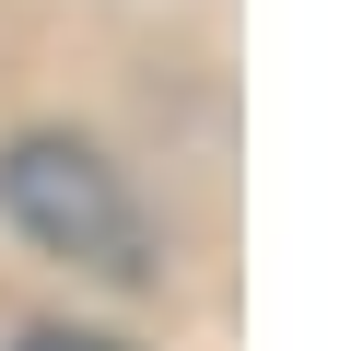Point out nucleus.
Masks as SVG:
<instances>
[{"label": "nucleus", "instance_id": "f257e3e1", "mask_svg": "<svg viewBox=\"0 0 351 351\" xmlns=\"http://www.w3.org/2000/svg\"><path fill=\"white\" fill-rule=\"evenodd\" d=\"M0 211L94 281H152V223L94 141H12L0 152Z\"/></svg>", "mask_w": 351, "mask_h": 351}, {"label": "nucleus", "instance_id": "f03ea898", "mask_svg": "<svg viewBox=\"0 0 351 351\" xmlns=\"http://www.w3.org/2000/svg\"><path fill=\"white\" fill-rule=\"evenodd\" d=\"M24 351H129V339H94V328H36Z\"/></svg>", "mask_w": 351, "mask_h": 351}]
</instances>
